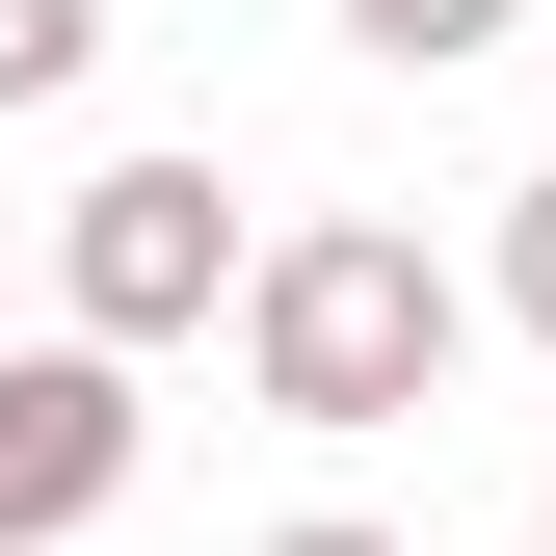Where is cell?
I'll return each instance as SVG.
<instances>
[{
	"mask_svg": "<svg viewBox=\"0 0 556 556\" xmlns=\"http://www.w3.org/2000/svg\"><path fill=\"white\" fill-rule=\"evenodd\" d=\"M239 371H265V425H318V451L425 425V397H451V265L397 239V213H292V239H239Z\"/></svg>",
	"mask_w": 556,
	"mask_h": 556,
	"instance_id": "6da1fadb",
	"label": "cell"
},
{
	"mask_svg": "<svg viewBox=\"0 0 556 556\" xmlns=\"http://www.w3.org/2000/svg\"><path fill=\"white\" fill-rule=\"evenodd\" d=\"M213 292H239V186L213 160H106L53 213V344H186Z\"/></svg>",
	"mask_w": 556,
	"mask_h": 556,
	"instance_id": "7a4b0ae2",
	"label": "cell"
},
{
	"mask_svg": "<svg viewBox=\"0 0 556 556\" xmlns=\"http://www.w3.org/2000/svg\"><path fill=\"white\" fill-rule=\"evenodd\" d=\"M132 344H0V556H53V530H106L132 504Z\"/></svg>",
	"mask_w": 556,
	"mask_h": 556,
	"instance_id": "3957f363",
	"label": "cell"
},
{
	"mask_svg": "<svg viewBox=\"0 0 556 556\" xmlns=\"http://www.w3.org/2000/svg\"><path fill=\"white\" fill-rule=\"evenodd\" d=\"M344 27H371V53H397V80H451V53H504V27H530V0H344Z\"/></svg>",
	"mask_w": 556,
	"mask_h": 556,
	"instance_id": "277c9868",
	"label": "cell"
},
{
	"mask_svg": "<svg viewBox=\"0 0 556 556\" xmlns=\"http://www.w3.org/2000/svg\"><path fill=\"white\" fill-rule=\"evenodd\" d=\"M80 53H106V0H0V106H80Z\"/></svg>",
	"mask_w": 556,
	"mask_h": 556,
	"instance_id": "5b68a950",
	"label": "cell"
},
{
	"mask_svg": "<svg viewBox=\"0 0 556 556\" xmlns=\"http://www.w3.org/2000/svg\"><path fill=\"white\" fill-rule=\"evenodd\" d=\"M504 318L556 344V186H504Z\"/></svg>",
	"mask_w": 556,
	"mask_h": 556,
	"instance_id": "8992f818",
	"label": "cell"
},
{
	"mask_svg": "<svg viewBox=\"0 0 556 556\" xmlns=\"http://www.w3.org/2000/svg\"><path fill=\"white\" fill-rule=\"evenodd\" d=\"M265 556H425V530H371V504H292V530H265Z\"/></svg>",
	"mask_w": 556,
	"mask_h": 556,
	"instance_id": "52a82bcc",
	"label": "cell"
},
{
	"mask_svg": "<svg viewBox=\"0 0 556 556\" xmlns=\"http://www.w3.org/2000/svg\"><path fill=\"white\" fill-rule=\"evenodd\" d=\"M530 530H556V504H530Z\"/></svg>",
	"mask_w": 556,
	"mask_h": 556,
	"instance_id": "ba28073f",
	"label": "cell"
}]
</instances>
